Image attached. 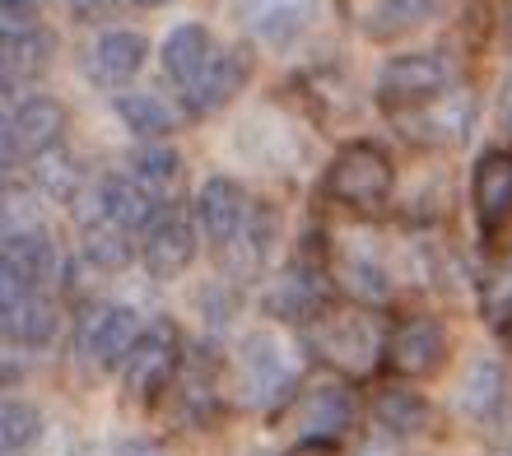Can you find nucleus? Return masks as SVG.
I'll return each instance as SVG.
<instances>
[{"label": "nucleus", "mask_w": 512, "mask_h": 456, "mask_svg": "<svg viewBox=\"0 0 512 456\" xmlns=\"http://www.w3.org/2000/svg\"><path fill=\"white\" fill-rule=\"evenodd\" d=\"M247 70H252V61H247L243 47L215 52L196 80L182 84V103H187V112L191 117H210V112H219L229 98H238V89L247 84Z\"/></svg>", "instance_id": "nucleus-12"}, {"label": "nucleus", "mask_w": 512, "mask_h": 456, "mask_svg": "<svg viewBox=\"0 0 512 456\" xmlns=\"http://www.w3.org/2000/svg\"><path fill=\"white\" fill-rule=\"evenodd\" d=\"M433 10H438V0H364L359 28L368 38H401V33H415L419 24H429Z\"/></svg>", "instance_id": "nucleus-21"}, {"label": "nucleus", "mask_w": 512, "mask_h": 456, "mask_svg": "<svg viewBox=\"0 0 512 456\" xmlns=\"http://www.w3.org/2000/svg\"><path fill=\"white\" fill-rule=\"evenodd\" d=\"M0 317H5V340H10V345L33 349L56 336V308H52V298H42L38 289L5 294L0 298Z\"/></svg>", "instance_id": "nucleus-17"}, {"label": "nucleus", "mask_w": 512, "mask_h": 456, "mask_svg": "<svg viewBox=\"0 0 512 456\" xmlns=\"http://www.w3.org/2000/svg\"><path fill=\"white\" fill-rule=\"evenodd\" d=\"M84 261L94 270H126L131 266V233L108 219L84 228Z\"/></svg>", "instance_id": "nucleus-26"}, {"label": "nucleus", "mask_w": 512, "mask_h": 456, "mask_svg": "<svg viewBox=\"0 0 512 456\" xmlns=\"http://www.w3.org/2000/svg\"><path fill=\"white\" fill-rule=\"evenodd\" d=\"M117 117L126 121V131L140 135V140H159V135L173 131V108L163 103L159 94H122L117 98Z\"/></svg>", "instance_id": "nucleus-25"}, {"label": "nucleus", "mask_w": 512, "mask_h": 456, "mask_svg": "<svg viewBox=\"0 0 512 456\" xmlns=\"http://www.w3.org/2000/svg\"><path fill=\"white\" fill-rule=\"evenodd\" d=\"M42 433V415L33 410L28 401H5V410H0V443H5V452H24V447L38 443Z\"/></svg>", "instance_id": "nucleus-32"}, {"label": "nucleus", "mask_w": 512, "mask_h": 456, "mask_svg": "<svg viewBox=\"0 0 512 456\" xmlns=\"http://www.w3.org/2000/svg\"><path fill=\"white\" fill-rule=\"evenodd\" d=\"M131 173L140 177L154 196H163V191H173L177 173H182V159H177L173 145H145L131 154Z\"/></svg>", "instance_id": "nucleus-29"}, {"label": "nucleus", "mask_w": 512, "mask_h": 456, "mask_svg": "<svg viewBox=\"0 0 512 456\" xmlns=\"http://www.w3.org/2000/svg\"><path fill=\"white\" fill-rule=\"evenodd\" d=\"M480 312L499 331L512 326V261H503V266H494L485 275V284H480Z\"/></svg>", "instance_id": "nucleus-31"}, {"label": "nucleus", "mask_w": 512, "mask_h": 456, "mask_svg": "<svg viewBox=\"0 0 512 456\" xmlns=\"http://www.w3.org/2000/svg\"><path fill=\"white\" fill-rule=\"evenodd\" d=\"M373 419H378V429L391 433V438H410V433H419L429 424V405L410 387H382L373 396Z\"/></svg>", "instance_id": "nucleus-23"}, {"label": "nucleus", "mask_w": 512, "mask_h": 456, "mask_svg": "<svg viewBox=\"0 0 512 456\" xmlns=\"http://www.w3.org/2000/svg\"><path fill=\"white\" fill-rule=\"evenodd\" d=\"M177 368H182V345H177V331L173 326H145L140 340H135L131 359L122 363V377H126V391H131L135 401H154L163 391L173 387Z\"/></svg>", "instance_id": "nucleus-6"}, {"label": "nucleus", "mask_w": 512, "mask_h": 456, "mask_svg": "<svg viewBox=\"0 0 512 456\" xmlns=\"http://www.w3.org/2000/svg\"><path fill=\"white\" fill-rule=\"evenodd\" d=\"M503 336H508V349H512V326H508V331H503Z\"/></svg>", "instance_id": "nucleus-41"}, {"label": "nucleus", "mask_w": 512, "mask_h": 456, "mask_svg": "<svg viewBox=\"0 0 512 456\" xmlns=\"http://www.w3.org/2000/svg\"><path fill=\"white\" fill-rule=\"evenodd\" d=\"M215 56V42H210V33H205V24H177L168 38H163V75L177 84H187L196 80L205 70V61Z\"/></svg>", "instance_id": "nucleus-22"}, {"label": "nucleus", "mask_w": 512, "mask_h": 456, "mask_svg": "<svg viewBox=\"0 0 512 456\" xmlns=\"http://www.w3.org/2000/svg\"><path fill=\"white\" fill-rule=\"evenodd\" d=\"M471 196H475V215H480L485 233L508 224L512 219V154L494 149V154H485V159L475 163Z\"/></svg>", "instance_id": "nucleus-15"}, {"label": "nucleus", "mask_w": 512, "mask_h": 456, "mask_svg": "<svg viewBox=\"0 0 512 456\" xmlns=\"http://www.w3.org/2000/svg\"><path fill=\"white\" fill-rule=\"evenodd\" d=\"M47 52H52V42H47V33H42L38 24L5 33V84H14V75H19V70H24V75L42 70Z\"/></svg>", "instance_id": "nucleus-28"}, {"label": "nucleus", "mask_w": 512, "mask_h": 456, "mask_svg": "<svg viewBox=\"0 0 512 456\" xmlns=\"http://www.w3.org/2000/svg\"><path fill=\"white\" fill-rule=\"evenodd\" d=\"M70 5H75V10H84V14H94V10H103L108 0H70Z\"/></svg>", "instance_id": "nucleus-38"}, {"label": "nucleus", "mask_w": 512, "mask_h": 456, "mask_svg": "<svg viewBox=\"0 0 512 456\" xmlns=\"http://www.w3.org/2000/svg\"><path fill=\"white\" fill-rule=\"evenodd\" d=\"M56 270V247L42 228H5V252H0V298L5 294H28L38 284L52 280Z\"/></svg>", "instance_id": "nucleus-8"}, {"label": "nucleus", "mask_w": 512, "mask_h": 456, "mask_svg": "<svg viewBox=\"0 0 512 456\" xmlns=\"http://www.w3.org/2000/svg\"><path fill=\"white\" fill-rule=\"evenodd\" d=\"M131 5H145V10H154V5H168V0H131Z\"/></svg>", "instance_id": "nucleus-40"}, {"label": "nucleus", "mask_w": 512, "mask_h": 456, "mask_svg": "<svg viewBox=\"0 0 512 456\" xmlns=\"http://www.w3.org/2000/svg\"><path fill=\"white\" fill-rule=\"evenodd\" d=\"M391 182H396L391 159L378 145H368V140L345 145L336 159H331V168H326V196L340 205H350V210H378L391 196Z\"/></svg>", "instance_id": "nucleus-2"}, {"label": "nucleus", "mask_w": 512, "mask_h": 456, "mask_svg": "<svg viewBox=\"0 0 512 456\" xmlns=\"http://www.w3.org/2000/svg\"><path fill=\"white\" fill-rule=\"evenodd\" d=\"M196 215L182 210H159V219L149 224L145 242H140V261L154 280H177L182 270L196 261Z\"/></svg>", "instance_id": "nucleus-9"}, {"label": "nucleus", "mask_w": 512, "mask_h": 456, "mask_svg": "<svg viewBox=\"0 0 512 456\" xmlns=\"http://www.w3.org/2000/svg\"><path fill=\"white\" fill-rule=\"evenodd\" d=\"M322 275H312L308 266H289L284 270V280L275 284V294L266 298V308L275 317H312L317 303H322Z\"/></svg>", "instance_id": "nucleus-24"}, {"label": "nucleus", "mask_w": 512, "mask_h": 456, "mask_svg": "<svg viewBox=\"0 0 512 456\" xmlns=\"http://www.w3.org/2000/svg\"><path fill=\"white\" fill-rule=\"evenodd\" d=\"M503 121L512 126V70H508V80H503Z\"/></svg>", "instance_id": "nucleus-37"}, {"label": "nucleus", "mask_w": 512, "mask_h": 456, "mask_svg": "<svg viewBox=\"0 0 512 456\" xmlns=\"http://www.w3.org/2000/svg\"><path fill=\"white\" fill-rule=\"evenodd\" d=\"M289 456H331V447H326V443H298Z\"/></svg>", "instance_id": "nucleus-35"}, {"label": "nucleus", "mask_w": 512, "mask_h": 456, "mask_svg": "<svg viewBox=\"0 0 512 456\" xmlns=\"http://www.w3.org/2000/svg\"><path fill=\"white\" fill-rule=\"evenodd\" d=\"M38 0H5V14H33Z\"/></svg>", "instance_id": "nucleus-36"}, {"label": "nucleus", "mask_w": 512, "mask_h": 456, "mask_svg": "<svg viewBox=\"0 0 512 456\" xmlns=\"http://www.w3.org/2000/svg\"><path fill=\"white\" fill-rule=\"evenodd\" d=\"M410 126L419 131V140H447V145H457L475 126V94H457L452 89V94L433 98L429 108H419L410 117Z\"/></svg>", "instance_id": "nucleus-20"}, {"label": "nucleus", "mask_w": 512, "mask_h": 456, "mask_svg": "<svg viewBox=\"0 0 512 456\" xmlns=\"http://www.w3.org/2000/svg\"><path fill=\"white\" fill-rule=\"evenodd\" d=\"M340 284H345L354 298H373V303L391 294V275L373 252H345L340 256Z\"/></svg>", "instance_id": "nucleus-27"}, {"label": "nucleus", "mask_w": 512, "mask_h": 456, "mask_svg": "<svg viewBox=\"0 0 512 456\" xmlns=\"http://www.w3.org/2000/svg\"><path fill=\"white\" fill-rule=\"evenodd\" d=\"M112 456H163V452H159L154 443H140V438H131V443H122Z\"/></svg>", "instance_id": "nucleus-34"}, {"label": "nucleus", "mask_w": 512, "mask_h": 456, "mask_svg": "<svg viewBox=\"0 0 512 456\" xmlns=\"http://www.w3.org/2000/svg\"><path fill=\"white\" fill-rule=\"evenodd\" d=\"M350 415H354V401L350 391L340 382H322L312 387L298 405V443H336L340 433L350 429Z\"/></svg>", "instance_id": "nucleus-14"}, {"label": "nucleus", "mask_w": 512, "mask_h": 456, "mask_svg": "<svg viewBox=\"0 0 512 456\" xmlns=\"http://www.w3.org/2000/svg\"><path fill=\"white\" fill-rule=\"evenodd\" d=\"M359 456H401V438L382 433V438H373V443L359 447Z\"/></svg>", "instance_id": "nucleus-33"}, {"label": "nucleus", "mask_w": 512, "mask_h": 456, "mask_svg": "<svg viewBox=\"0 0 512 456\" xmlns=\"http://www.w3.org/2000/svg\"><path fill=\"white\" fill-rule=\"evenodd\" d=\"M387 326L382 317L364 308H326L312 317V349L317 359L331 363L345 377H368L378 368V359H387Z\"/></svg>", "instance_id": "nucleus-1"}, {"label": "nucleus", "mask_w": 512, "mask_h": 456, "mask_svg": "<svg viewBox=\"0 0 512 456\" xmlns=\"http://www.w3.org/2000/svg\"><path fill=\"white\" fill-rule=\"evenodd\" d=\"M503 33L512 38V0H503Z\"/></svg>", "instance_id": "nucleus-39"}, {"label": "nucleus", "mask_w": 512, "mask_h": 456, "mask_svg": "<svg viewBox=\"0 0 512 456\" xmlns=\"http://www.w3.org/2000/svg\"><path fill=\"white\" fill-rule=\"evenodd\" d=\"M61 131H66L61 103H52V98H24V103H14L10 117H5V163L52 154L61 145Z\"/></svg>", "instance_id": "nucleus-7"}, {"label": "nucleus", "mask_w": 512, "mask_h": 456, "mask_svg": "<svg viewBox=\"0 0 512 456\" xmlns=\"http://www.w3.org/2000/svg\"><path fill=\"white\" fill-rule=\"evenodd\" d=\"M508 401V377L499 359H471V368L457 382V410L466 419H489Z\"/></svg>", "instance_id": "nucleus-19"}, {"label": "nucleus", "mask_w": 512, "mask_h": 456, "mask_svg": "<svg viewBox=\"0 0 512 456\" xmlns=\"http://www.w3.org/2000/svg\"><path fill=\"white\" fill-rule=\"evenodd\" d=\"M247 28H252L261 42L270 47H284L294 42L303 28H308V14H312V0H238Z\"/></svg>", "instance_id": "nucleus-18"}, {"label": "nucleus", "mask_w": 512, "mask_h": 456, "mask_svg": "<svg viewBox=\"0 0 512 456\" xmlns=\"http://www.w3.org/2000/svg\"><path fill=\"white\" fill-rule=\"evenodd\" d=\"M149 42L140 33H108L89 47V80L108 84V89H122L131 84L140 70H145Z\"/></svg>", "instance_id": "nucleus-16"}, {"label": "nucleus", "mask_w": 512, "mask_h": 456, "mask_svg": "<svg viewBox=\"0 0 512 456\" xmlns=\"http://www.w3.org/2000/svg\"><path fill=\"white\" fill-rule=\"evenodd\" d=\"M238 382H243V401L256 410L280 405L294 391V359L275 336L256 331L243 340V359H238Z\"/></svg>", "instance_id": "nucleus-5"}, {"label": "nucleus", "mask_w": 512, "mask_h": 456, "mask_svg": "<svg viewBox=\"0 0 512 456\" xmlns=\"http://www.w3.org/2000/svg\"><path fill=\"white\" fill-rule=\"evenodd\" d=\"M196 228L210 247H229L238 233H243L252 205H247V191L233 182V177H205L201 191H196Z\"/></svg>", "instance_id": "nucleus-11"}, {"label": "nucleus", "mask_w": 512, "mask_h": 456, "mask_svg": "<svg viewBox=\"0 0 512 456\" xmlns=\"http://www.w3.org/2000/svg\"><path fill=\"white\" fill-rule=\"evenodd\" d=\"M140 317L135 308L122 303H89L75 322V354H80L89 368H122L131 359L135 340H140Z\"/></svg>", "instance_id": "nucleus-3"}, {"label": "nucleus", "mask_w": 512, "mask_h": 456, "mask_svg": "<svg viewBox=\"0 0 512 456\" xmlns=\"http://www.w3.org/2000/svg\"><path fill=\"white\" fill-rule=\"evenodd\" d=\"M452 84H457V70L447 66V56H396L387 61L378 75V98L382 108H396V112H419L429 108L433 98L452 94Z\"/></svg>", "instance_id": "nucleus-4"}, {"label": "nucleus", "mask_w": 512, "mask_h": 456, "mask_svg": "<svg viewBox=\"0 0 512 456\" xmlns=\"http://www.w3.org/2000/svg\"><path fill=\"white\" fill-rule=\"evenodd\" d=\"M38 187L52 196V201H75L84 187V173L80 163L70 159L66 149H52V154H42L38 159Z\"/></svg>", "instance_id": "nucleus-30"}, {"label": "nucleus", "mask_w": 512, "mask_h": 456, "mask_svg": "<svg viewBox=\"0 0 512 456\" xmlns=\"http://www.w3.org/2000/svg\"><path fill=\"white\" fill-rule=\"evenodd\" d=\"M452 354V336L438 317H410L391 331V345H387V363L396 368L401 377H429L438 373Z\"/></svg>", "instance_id": "nucleus-10"}, {"label": "nucleus", "mask_w": 512, "mask_h": 456, "mask_svg": "<svg viewBox=\"0 0 512 456\" xmlns=\"http://www.w3.org/2000/svg\"><path fill=\"white\" fill-rule=\"evenodd\" d=\"M98 219L126 228V233H149L159 219V196L135 173H112L98 182Z\"/></svg>", "instance_id": "nucleus-13"}]
</instances>
